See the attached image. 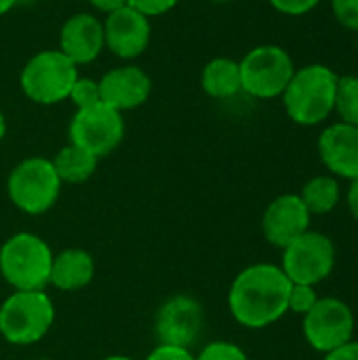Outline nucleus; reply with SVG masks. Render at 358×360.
I'll use <instances>...</instances> for the list:
<instances>
[{
	"label": "nucleus",
	"instance_id": "f257e3e1",
	"mask_svg": "<svg viewBox=\"0 0 358 360\" xmlns=\"http://www.w3.org/2000/svg\"><path fill=\"white\" fill-rule=\"evenodd\" d=\"M291 281L281 266L253 264L236 274L228 291L232 319L247 329H266L287 312Z\"/></svg>",
	"mask_w": 358,
	"mask_h": 360
},
{
	"label": "nucleus",
	"instance_id": "f03ea898",
	"mask_svg": "<svg viewBox=\"0 0 358 360\" xmlns=\"http://www.w3.org/2000/svg\"><path fill=\"white\" fill-rule=\"evenodd\" d=\"M340 74L325 63H308L295 70L281 95L287 116L300 127H317L335 110Z\"/></svg>",
	"mask_w": 358,
	"mask_h": 360
},
{
	"label": "nucleus",
	"instance_id": "7ed1b4c3",
	"mask_svg": "<svg viewBox=\"0 0 358 360\" xmlns=\"http://www.w3.org/2000/svg\"><path fill=\"white\" fill-rule=\"evenodd\" d=\"M51 266L53 251L36 234H13L0 247V274L15 291H44Z\"/></svg>",
	"mask_w": 358,
	"mask_h": 360
},
{
	"label": "nucleus",
	"instance_id": "20e7f679",
	"mask_svg": "<svg viewBox=\"0 0 358 360\" xmlns=\"http://www.w3.org/2000/svg\"><path fill=\"white\" fill-rule=\"evenodd\" d=\"M78 76V65L59 49H44L25 61L19 74V86L30 101L55 105L70 97Z\"/></svg>",
	"mask_w": 358,
	"mask_h": 360
},
{
	"label": "nucleus",
	"instance_id": "39448f33",
	"mask_svg": "<svg viewBox=\"0 0 358 360\" xmlns=\"http://www.w3.org/2000/svg\"><path fill=\"white\" fill-rule=\"evenodd\" d=\"M55 323V306L44 291H15L0 306V335L13 346L40 342Z\"/></svg>",
	"mask_w": 358,
	"mask_h": 360
},
{
	"label": "nucleus",
	"instance_id": "423d86ee",
	"mask_svg": "<svg viewBox=\"0 0 358 360\" xmlns=\"http://www.w3.org/2000/svg\"><path fill=\"white\" fill-rule=\"evenodd\" d=\"M61 179L51 158L30 156L13 167L6 179L11 202L25 215H44L51 211L61 192Z\"/></svg>",
	"mask_w": 358,
	"mask_h": 360
},
{
	"label": "nucleus",
	"instance_id": "0eeeda50",
	"mask_svg": "<svg viewBox=\"0 0 358 360\" xmlns=\"http://www.w3.org/2000/svg\"><path fill=\"white\" fill-rule=\"evenodd\" d=\"M238 68L243 93L266 101L279 99L298 70L293 57L281 44L253 46L238 61Z\"/></svg>",
	"mask_w": 358,
	"mask_h": 360
},
{
	"label": "nucleus",
	"instance_id": "6e6552de",
	"mask_svg": "<svg viewBox=\"0 0 358 360\" xmlns=\"http://www.w3.org/2000/svg\"><path fill=\"white\" fill-rule=\"evenodd\" d=\"M335 245L323 232H304L283 249L281 270L293 285L317 287L335 270Z\"/></svg>",
	"mask_w": 358,
	"mask_h": 360
},
{
	"label": "nucleus",
	"instance_id": "1a4fd4ad",
	"mask_svg": "<svg viewBox=\"0 0 358 360\" xmlns=\"http://www.w3.org/2000/svg\"><path fill=\"white\" fill-rule=\"evenodd\" d=\"M357 319L352 308L340 297H319L314 308L304 314L302 331L308 346L327 354L354 340Z\"/></svg>",
	"mask_w": 358,
	"mask_h": 360
},
{
	"label": "nucleus",
	"instance_id": "9d476101",
	"mask_svg": "<svg viewBox=\"0 0 358 360\" xmlns=\"http://www.w3.org/2000/svg\"><path fill=\"white\" fill-rule=\"evenodd\" d=\"M70 143L91 152L97 158L112 154L124 137V118L120 112L97 103L76 110L68 127Z\"/></svg>",
	"mask_w": 358,
	"mask_h": 360
},
{
	"label": "nucleus",
	"instance_id": "9b49d317",
	"mask_svg": "<svg viewBox=\"0 0 358 360\" xmlns=\"http://www.w3.org/2000/svg\"><path fill=\"white\" fill-rule=\"evenodd\" d=\"M205 327L203 306L190 295H173L156 312L154 331L160 344L188 348L196 344Z\"/></svg>",
	"mask_w": 358,
	"mask_h": 360
},
{
	"label": "nucleus",
	"instance_id": "f8f14e48",
	"mask_svg": "<svg viewBox=\"0 0 358 360\" xmlns=\"http://www.w3.org/2000/svg\"><path fill=\"white\" fill-rule=\"evenodd\" d=\"M152 38L150 17L133 6L118 8L103 19V40L106 49L122 61L137 59L146 53Z\"/></svg>",
	"mask_w": 358,
	"mask_h": 360
},
{
	"label": "nucleus",
	"instance_id": "ddd939ff",
	"mask_svg": "<svg viewBox=\"0 0 358 360\" xmlns=\"http://www.w3.org/2000/svg\"><path fill=\"white\" fill-rule=\"evenodd\" d=\"M101 103L116 112H129L141 108L152 95V78L139 65H116L108 70L99 80Z\"/></svg>",
	"mask_w": 358,
	"mask_h": 360
},
{
	"label": "nucleus",
	"instance_id": "4468645a",
	"mask_svg": "<svg viewBox=\"0 0 358 360\" xmlns=\"http://www.w3.org/2000/svg\"><path fill=\"white\" fill-rule=\"evenodd\" d=\"M310 221L312 215L302 202L300 194H281L266 207L262 232L272 247L283 251L289 243L310 230Z\"/></svg>",
	"mask_w": 358,
	"mask_h": 360
},
{
	"label": "nucleus",
	"instance_id": "2eb2a0df",
	"mask_svg": "<svg viewBox=\"0 0 358 360\" xmlns=\"http://www.w3.org/2000/svg\"><path fill=\"white\" fill-rule=\"evenodd\" d=\"M106 49L103 21L91 13L70 15L59 30V51L76 65L95 61Z\"/></svg>",
	"mask_w": 358,
	"mask_h": 360
},
{
	"label": "nucleus",
	"instance_id": "dca6fc26",
	"mask_svg": "<svg viewBox=\"0 0 358 360\" xmlns=\"http://www.w3.org/2000/svg\"><path fill=\"white\" fill-rule=\"evenodd\" d=\"M319 156L329 175L338 179L358 177V127L333 122L319 135Z\"/></svg>",
	"mask_w": 358,
	"mask_h": 360
},
{
	"label": "nucleus",
	"instance_id": "f3484780",
	"mask_svg": "<svg viewBox=\"0 0 358 360\" xmlns=\"http://www.w3.org/2000/svg\"><path fill=\"white\" fill-rule=\"evenodd\" d=\"M95 276V262L93 255L82 249H65L53 255L49 285L57 291H80L84 289Z\"/></svg>",
	"mask_w": 358,
	"mask_h": 360
},
{
	"label": "nucleus",
	"instance_id": "a211bd4d",
	"mask_svg": "<svg viewBox=\"0 0 358 360\" xmlns=\"http://www.w3.org/2000/svg\"><path fill=\"white\" fill-rule=\"evenodd\" d=\"M200 86L213 99H230L243 93L238 61L232 57H213L200 72Z\"/></svg>",
	"mask_w": 358,
	"mask_h": 360
},
{
	"label": "nucleus",
	"instance_id": "6ab92c4d",
	"mask_svg": "<svg viewBox=\"0 0 358 360\" xmlns=\"http://www.w3.org/2000/svg\"><path fill=\"white\" fill-rule=\"evenodd\" d=\"M310 215H329L342 200L340 179L333 175H314L298 192Z\"/></svg>",
	"mask_w": 358,
	"mask_h": 360
},
{
	"label": "nucleus",
	"instance_id": "aec40b11",
	"mask_svg": "<svg viewBox=\"0 0 358 360\" xmlns=\"http://www.w3.org/2000/svg\"><path fill=\"white\" fill-rule=\"evenodd\" d=\"M51 160H53V167H55L61 184H84L97 171L99 158L74 143H68Z\"/></svg>",
	"mask_w": 358,
	"mask_h": 360
},
{
	"label": "nucleus",
	"instance_id": "412c9836",
	"mask_svg": "<svg viewBox=\"0 0 358 360\" xmlns=\"http://www.w3.org/2000/svg\"><path fill=\"white\" fill-rule=\"evenodd\" d=\"M333 114L340 116V122L358 127V74H346L338 78Z\"/></svg>",
	"mask_w": 358,
	"mask_h": 360
},
{
	"label": "nucleus",
	"instance_id": "4be33fe9",
	"mask_svg": "<svg viewBox=\"0 0 358 360\" xmlns=\"http://www.w3.org/2000/svg\"><path fill=\"white\" fill-rule=\"evenodd\" d=\"M68 99L76 105V110H82V108H91V105L101 103L99 82L93 80V78H82V76H78V80L74 82V86H72Z\"/></svg>",
	"mask_w": 358,
	"mask_h": 360
},
{
	"label": "nucleus",
	"instance_id": "5701e85b",
	"mask_svg": "<svg viewBox=\"0 0 358 360\" xmlns=\"http://www.w3.org/2000/svg\"><path fill=\"white\" fill-rule=\"evenodd\" d=\"M319 302V293H317V287H310V285H293L291 283V291H289V312L293 314H308L314 304Z\"/></svg>",
	"mask_w": 358,
	"mask_h": 360
},
{
	"label": "nucleus",
	"instance_id": "b1692460",
	"mask_svg": "<svg viewBox=\"0 0 358 360\" xmlns=\"http://www.w3.org/2000/svg\"><path fill=\"white\" fill-rule=\"evenodd\" d=\"M196 360H249V356L232 342H211L200 350Z\"/></svg>",
	"mask_w": 358,
	"mask_h": 360
},
{
	"label": "nucleus",
	"instance_id": "393cba45",
	"mask_svg": "<svg viewBox=\"0 0 358 360\" xmlns=\"http://www.w3.org/2000/svg\"><path fill=\"white\" fill-rule=\"evenodd\" d=\"M331 13L342 27L358 32V0H331Z\"/></svg>",
	"mask_w": 358,
	"mask_h": 360
},
{
	"label": "nucleus",
	"instance_id": "a878e982",
	"mask_svg": "<svg viewBox=\"0 0 358 360\" xmlns=\"http://www.w3.org/2000/svg\"><path fill=\"white\" fill-rule=\"evenodd\" d=\"M274 11L287 17H302L314 11L323 0H268Z\"/></svg>",
	"mask_w": 358,
	"mask_h": 360
},
{
	"label": "nucleus",
	"instance_id": "bb28decb",
	"mask_svg": "<svg viewBox=\"0 0 358 360\" xmlns=\"http://www.w3.org/2000/svg\"><path fill=\"white\" fill-rule=\"evenodd\" d=\"M179 4V0H129V6L137 8L146 17H160L169 11H173Z\"/></svg>",
	"mask_w": 358,
	"mask_h": 360
},
{
	"label": "nucleus",
	"instance_id": "cd10ccee",
	"mask_svg": "<svg viewBox=\"0 0 358 360\" xmlns=\"http://www.w3.org/2000/svg\"><path fill=\"white\" fill-rule=\"evenodd\" d=\"M146 360H196L192 356V352L188 348H179V346H167V344H158Z\"/></svg>",
	"mask_w": 358,
	"mask_h": 360
},
{
	"label": "nucleus",
	"instance_id": "c85d7f7f",
	"mask_svg": "<svg viewBox=\"0 0 358 360\" xmlns=\"http://www.w3.org/2000/svg\"><path fill=\"white\" fill-rule=\"evenodd\" d=\"M323 360H358V342H348L327 354H323Z\"/></svg>",
	"mask_w": 358,
	"mask_h": 360
},
{
	"label": "nucleus",
	"instance_id": "c756f323",
	"mask_svg": "<svg viewBox=\"0 0 358 360\" xmlns=\"http://www.w3.org/2000/svg\"><path fill=\"white\" fill-rule=\"evenodd\" d=\"M89 2H91V6L95 11H99L103 15H110V13H114L118 8L129 6V0H89Z\"/></svg>",
	"mask_w": 358,
	"mask_h": 360
},
{
	"label": "nucleus",
	"instance_id": "7c9ffc66",
	"mask_svg": "<svg viewBox=\"0 0 358 360\" xmlns=\"http://www.w3.org/2000/svg\"><path fill=\"white\" fill-rule=\"evenodd\" d=\"M346 205L350 215L358 221V177L348 181V192H346Z\"/></svg>",
	"mask_w": 358,
	"mask_h": 360
},
{
	"label": "nucleus",
	"instance_id": "2f4dec72",
	"mask_svg": "<svg viewBox=\"0 0 358 360\" xmlns=\"http://www.w3.org/2000/svg\"><path fill=\"white\" fill-rule=\"evenodd\" d=\"M17 2L19 0H0V15H6L8 11H13Z\"/></svg>",
	"mask_w": 358,
	"mask_h": 360
},
{
	"label": "nucleus",
	"instance_id": "473e14b6",
	"mask_svg": "<svg viewBox=\"0 0 358 360\" xmlns=\"http://www.w3.org/2000/svg\"><path fill=\"white\" fill-rule=\"evenodd\" d=\"M4 135H6V118H4V114L0 110V141L4 139Z\"/></svg>",
	"mask_w": 358,
	"mask_h": 360
},
{
	"label": "nucleus",
	"instance_id": "72a5a7b5",
	"mask_svg": "<svg viewBox=\"0 0 358 360\" xmlns=\"http://www.w3.org/2000/svg\"><path fill=\"white\" fill-rule=\"evenodd\" d=\"M103 360H135V359H131V356H122V354H116V356H106Z\"/></svg>",
	"mask_w": 358,
	"mask_h": 360
},
{
	"label": "nucleus",
	"instance_id": "f704fd0d",
	"mask_svg": "<svg viewBox=\"0 0 358 360\" xmlns=\"http://www.w3.org/2000/svg\"><path fill=\"white\" fill-rule=\"evenodd\" d=\"M209 2H215V4H228V2H232V0H209Z\"/></svg>",
	"mask_w": 358,
	"mask_h": 360
},
{
	"label": "nucleus",
	"instance_id": "c9c22d12",
	"mask_svg": "<svg viewBox=\"0 0 358 360\" xmlns=\"http://www.w3.org/2000/svg\"><path fill=\"white\" fill-rule=\"evenodd\" d=\"M40 360H49V359H40Z\"/></svg>",
	"mask_w": 358,
	"mask_h": 360
},
{
	"label": "nucleus",
	"instance_id": "e433bc0d",
	"mask_svg": "<svg viewBox=\"0 0 358 360\" xmlns=\"http://www.w3.org/2000/svg\"><path fill=\"white\" fill-rule=\"evenodd\" d=\"M357 46H358V42H357Z\"/></svg>",
	"mask_w": 358,
	"mask_h": 360
}]
</instances>
